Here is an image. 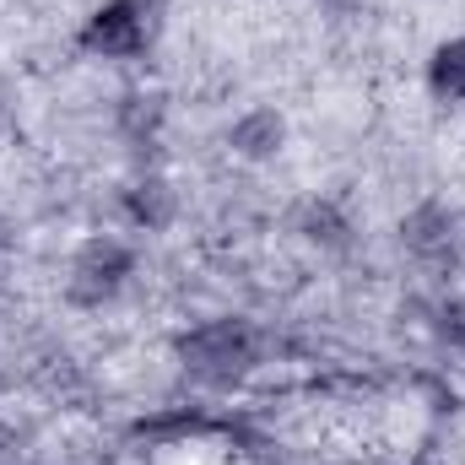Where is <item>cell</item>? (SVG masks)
<instances>
[{
	"label": "cell",
	"mask_w": 465,
	"mask_h": 465,
	"mask_svg": "<svg viewBox=\"0 0 465 465\" xmlns=\"http://www.w3.org/2000/svg\"><path fill=\"white\" fill-rule=\"evenodd\" d=\"M228 146H232V157H243V163H271L287 146V119L276 109H243L228 124Z\"/></svg>",
	"instance_id": "5b68a950"
},
{
	"label": "cell",
	"mask_w": 465,
	"mask_h": 465,
	"mask_svg": "<svg viewBox=\"0 0 465 465\" xmlns=\"http://www.w3.org/2000/svg\"><path fill=\"white\" fill-rule=\"evenodd\" d=\"M357 5H362V0H320L325 16H357Z\"/></svg>",
	"instance_id": "30bf717a"
},
{
	"label": "cell",
	"mask_w": 465,
	"mask_h": 465,
	"mask_svg": "<svg viewBox=\"0 0 465 465\" xmlns=\"http://www.w3.org/2000/svg\"><path fill=\"white\" fill-rule=\"evenodd\" d=\"M254 357H260V341H254V331L243 320H206V325L179 336V362L206 384L243 379L254 368Z\"/></svg>",
	"instance_id": "7a4b0ae2"
},
{
	"label": "cell",
	"mask_w": 465,
	"mask_h": 465,
	"mask_svg": "<svg viewBox=\"0 0 465 465\" xmlns=\"http://www.w3.org/2000/svg\"><path fill=\"white\" fill-rule=\"evenodd\" d=\"M130 276H135V249L124 238L98 232V238H87L76 249V260L65 271V298L76 309H104V303H114L119 292L130 287Z\"/></svg>",
	"instance_id": "3957f363"
},
{
	"label": "cell",
	"mask_w": 465,
	"mask_h": 465,
	"mask_svg": "<svg viewBox=\"0 0 465 465\" xmlns=\"http://www.w3.org/2000/svg\"><path fill=\"white\" fill-rule=\"evenodd\" d=\"M428 93L439 104H465V33L460 38H444L428 54Z\"/></svg>",
	"instance_id": "52a82bcc"
},
{
	"label": "cell",
	"mask_w": 465,
	"mask_h": 465,
	"mask_svg": "<svg viewBox=\"0 0 465 465\" xmlns=\"http://www.w3.org/2000/svg\"><path fill=\"white\" fill-rule=\"evenodd\" d=\"M460 238H465V217L444 201H422L401 217V243L417 254V260H455L460 254Z\"/></svg>",
	"instance_id": "277c9868"
},
{
	"label": "cell",
	"mask_w": 465,
	"mask_h": 465,
	"mask_svg": "<svg viewBox=\"0 0 465 465\" xmlns=\"http://www.w3.org/2000/svg\"><path fill=\"white\" fill-rule=\"evenodd\" d=\"M168 27V0H104L82 22V49L93 60H141Z\"/></svg>",
	"instance_id": "6da1fadb"
},
{
	"label": "cell",
	"mask_w": 465,
	"mask_h": 465,
	"mask_svg": "<svg viewBox=\"0 0 465 465\" xmlns=\"http://www.w3.org/2000/svg\"><path fill=\"white\" fill-rule=\"evenodd\" d=\"M173 212H179V195H173V184H168L163 173L130 179V190H124V217H130V228L163 232L173 223Z\"/></svg>",
	"instance_id": "8992f818"
},
{
	"label": "cell",
	"mask_w": 465,
	"mask_h": 465,
	"mask_svg": "<svg viewBox=\"0 0 465 465\" xmlns=\"http://www.w3.org/2000/svg\"><path fill=\"white\" fill-rule=\"evenodd\" d=\"M298 232H303L309 243H320V249H347L351 243V217L336 206V201H309V206L298 212Z\"/></svg>",
	"instance_id": "ba28073f"
},
{
	"label": "cell",
	"mask_w": 465,
	"mask_h": 465,
	"mask_svg": "<svg viewBox=\"0 0 465 465\" xmlns=\"http://www.w3.org/2000/svg\"><path fill=\"white\" fill-rule=\"evenodd\" d=\"M163 98L157 93H130L124 104H119V130L130 135V141H152L157 130H163Z\"/></svg>",
	"instance_id": "9c48e42d"
}]
</instances>
